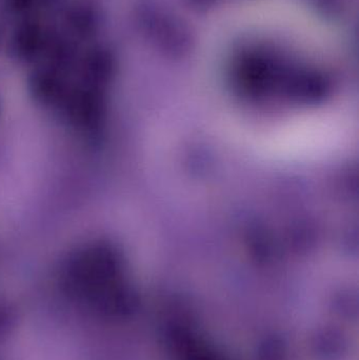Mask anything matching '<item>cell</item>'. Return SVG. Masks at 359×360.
Returning a JSON list of instances; mask_svg holds the SVG:
<instances>
[{
	"label": "cell",
	"instance_id": "6da1fadb",
	"mask_svg": "<svg viewBox=\"0 0 359 360\" xmlns=\"http://www.w3.org/2000/svg\"><path fill=\"white\" fill-rule=\"evenodd\" d=\"M149 30L157 46L167 52H185L191 46L192 37L188 27L181 20L166 13H152Z\"/></svg>",
	"mask_w": 359,
	"mask_h": 360
},
{
	"label": "cell",
	"instance_id": "7a4b0ae2",
	"mask_svg": "<svg viewBox=\"0 0 359 360\" xmlns=\"http://www.w3.org/2000/svg\"><path fill=\"white\" fill-rule=\"evenodd\" d=\"M189 1L192 6L204 8V6H209L210 4H212L215 0H189Z\"/></svg>",
	"mask_w": 359,
	"mask_h": 360
}]
</instances>
